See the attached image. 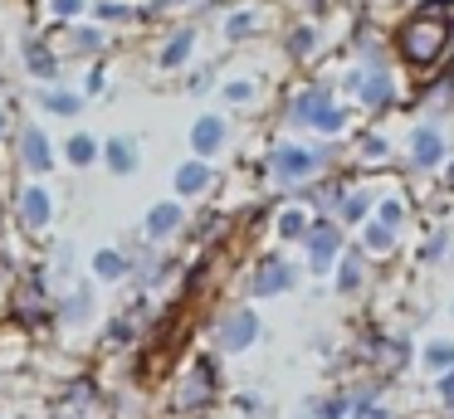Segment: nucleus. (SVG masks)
Instances as JSON below:
<instances>
[{
    "mask_svg": "<svg viewBox=\"0 0 454 419\" xmlns=\"http://www.w3.org/2000/svg\"><path fill=\"white\" fill-rule=\"evenodd\" d=\"M333 107V88L327 83H308V88H298L294 97H288V122L294 127H317V117Z\"/></svg>",
    "mask_w": 454,
    "mask_h": 419,
    "instance_id": "nucleus-7",
    "label": "nucleus"
},
{
    "mask_svg": "<svg viewBox=\"0 0 454 419\" xmlns=\"http://www.w3.org/2000/svg\"><path fill=\"white\" fill-rule=\"evenodd\" d=\"M444 151H450V146H444V132L434 122H420L411 132V166L415 171H434V166L444 161Z\"/></svg>",
    "mask_w": 454,
    "mask_h": 419,
    "instance_id": "nucleus-9",
    "label": "nucleus"
},
{
    "mask_svg": "<svg viewBox=\"0 0 454 419\" xmlns=\"http://www.w3.org/2000/svg\"><path fill=\"white\" fill-rule=\"evenodd\" d=\"M69 419H83V415H69Z\"/></svg>",
    "mask_w": 454,
    "mask_h": 419,
    "instance_id": "nucleus-46",
    "label": "nucleus"
},
{
    "mask_svg": "<svg viewBox=\"0 0 454 419\" xmlns=\"http://www.w3.org/2000/svg\"><path fill=\"white\" fill-rule=\"evenodd\" d=\"M401 220H405V205H401V200H386V205H381V224H391V229H395Z\"/></svg>",
    "mask_w": 454,
    "mask_h": 419,
    "instance_id": "nucleus-36",
    "label": "nucleus"
},
{
    "mask_svg": "<svg viewBox=\"0 0 454 419\" xmlns=\"http://www.w3.org/2000/svg\"><path fill=\"white\" fill-rule=\"evenodd\" d=\"M132 337H137V317H132V312H122V317L108 322V331H103V346L122 351V346H132Z\"/></svg>",
    "mask_w": 454,
    "mask_h": 419,
    "instance_id": "nucleus-22",
    "label": "nucleus"
},
{
    "mask_svg": "<svg viewBox=\"0 0 454 419\" xmlns=\"http://www.w3.org/2000/svg\"><path fill=\"white\" fill-rule=\"evenodd\" d=\"M303 419H317V415H303Z\"/></svg>",
    "mask_w": 454,
    "mask_h": 419,
    "instance_id": "nucleus-45",
    "label": "nucleus"
},
{
    "mask_svg": "<svg viewBox=\"0 0 454 419\" xmlns=\"http://www.w3.org/2000/svg\"><path fill=\"white\" fill-rule=\"evenodd\" d=\"M308 268L313 273H333V259L342 253V229H337L327 214H317L313 224H308Z\"/></svg>",
    "mask_w": 454,
    "mask_h": 419,
    "instance_id": "nucleus-4",
    "label": "nucleus"
},
{
    "mask_svg": "<svg viewBox=\"0 0 454 419\" xmlns=\"http://www.w3.org/2000/svg\"><path fill=\"white\" fill-rule=\"evenodd\" d=\"M342 122H347V113H342V107L333 103V107H327L323 117H317V132H333V136H337V132H342Z\"/></svg>",
    "mask_w": 454,
    "mask_h": 419,
    "instance_id": "nucleus-34",
    "label": "nucleus"
},
{
    "mask_svg": "<svg viewBox=\"0 0 454 419\" xmlns=\"http://www.w3.org/2000/svg\"><path fill=\"white\" fill-rule=\"evenodd\" d=\"M294 283H298V268L288 259H278V253L259 259L254 273H249V292H254V298H278V292H288Z\"/></svg>",
    "mask_w": 454,
    "mask_h": 419,
    "instance_id": "nucleus-5",
    "label": "nucleus"
},
{
    "mask_svg": "<svg viewBox=\"0 0 454 419\" xmlns=\"http://www.w3.org/2000/svg\"><path fill=\"white\" fill-rule=\"evenodd\" d=\"M249 97H254V83H249V78H230L225 83V103H249Z\"/></svg>",
    "mask_w": 454,
    "mask_h": 419,
    "instance_id": "nucleus-33",
    "label": "nucleus"
},
{
    "mask_svg": "<svg viewBox=\"0 0 454 419\" xmlns=\"http://www.w3.org/2000/svg\"><path fill=\"white\" fill-rule=\"evenodd\" d=\"M210 181H215V171H210V161H200V156L181 161L176 175H171V185H176V200H196V195H206Z\"/></svg>",
    "mask_w": 454,
    "mask_h": 419,
    "instance_id": "nucleus-14",
    "label": "nucleus"
},
{
    "mask_svg": "<svg viewBox=\"0 0 454 419\" xmlns=\"http://www.w3.org/2000/svg\"><path fill=\"white\" fill-rule=\"evenodd\" d=\"M40 107H44V113H54V117H74V113H83V93H69V88H44Z\"/></svg>",
    "mask_w": 454,
    "mask_h": 419,
    "instance_id": "nucleus-21",
    "label": "nucleus"
},
{
    "mask_svg": "<svg viewBox=\"0 0 454 419\" xmlns=\"http://www.w3.org/2000/svg\"><path fill=\"white\" fill-rule=\"evenodd\" d=\"M93 278H98V283L132 278V259L122 249H98V253H93Z\"/></svg>",
    "mask_w": 454,
    "mask_h": 419,
    "instance_id": "nucleus-19",
    "label": "nucleus"
},
{
    "mask_svg": "<svg viewBox=\"0 0 454 419\" xmlns=\"http://www.w3.org/2000/svg\"><path fill=\"white\" fill-rule=\"evenodd\" d=\"M362 419H391V409H376V405H372V409H366Z\"/></svg>",
    "mask_w": 454,
    "mask_h": 419,
    "instance_id": "nucleus-42",
    "label": "nucleus"
},
{
    "mask_svg": "<svg viewBox=\"0 0 454 419\" xmlns=\"http://www.w3.org/2000/svg\"><path fill=\"white\" fill-rule=\"evenodd\" d=\"M337 156V146H298V142H284L269 151L264 171L274 185H284V190H298L303 181H313L317 171H327V161Z\"/></svg>",
    "mask_w": 454,
    "mask_h": 419,
    "instance_id": "nucleus-2",
    "label": "nucleus"
},
{
    "mask_svg": "<svg viewBox=\"0 0 454 419\" xmlns=\"http://www.w3.org/2000/svg\"><path fill=\"white\" fill-rule=\"evenodd\" d=\"M434 390H440V400H454V370H444L440 385H434Z\"/></svg>",
    "mask_w": 454,
    "mask_h": 419,
    "instance_id": "nucleus-40",
    "label": "nucleus"
},
{
    "mask_svg": "<svg viewBox=\"0 0 454 419\" xmlns=\"http://www.w3.org/2000/svg\"><path fill=\"white\" fill-rule=\"evenodd\" d=\"M93 15H98L103 25H132V19H142V10L122 5V0H98V5H93Z\"/></svg>",
    "mask_w": 454,
    "mask_h": 419,
    "instance_id": "nucleus-25",
    "label": "nucleus"
},
{
    "mask_svg": "<svg viewBox=\"0 0 454 419\" xmlns=\"http://www.w3.org/2000/svg\"><path fill=\"white\" fill-rule=\"evenodd\" d=\"M186 0H152L147 10H142V19H152V15H171V10H181Z\"/></svg>",
    "mask_w": 454,
    "mask_h": 419,
    "instance_id": "nucleus-37",
    "label": "nucleus"
},
{
    "mask_svg": "<svg viewBox=\"0 0 454 419\" xmlns=\"http://www.w3.org/2000/svg\"><path fill=\"white\" fill-rule=\"evenodd\" d=\"M440 15H444V0H430V5H425L420 15L405 25L401 49H405V58H411L415 68H430V64H440V54H450L454 29L440 25Z\"/></svg>",
    "mask_w": 454,
    "mask_h": 419,
    "instance_id": "nucleus-1",
    "label": "nucleus"
},
{
    "mask_svg": "<svg viewBox=\"0 0 454 419\" xmlns=\"http://www.w3.org/2000/svg\"><path fill=\"white\" fill-rule=\"evenodd\" d=\"M20 161H25V171H30L35 181L54 171V146H50V136H44L35 122L20 127Z\"/></svg>",
    "mask_w": 454,
    "mask_h": 419,
    "instance_id": "nucleus-10",
    "label": "nucleus"
},
{
    "mask_svg": "<svg viewBox=\"0 0 454 419\" xmlns=\"http://www.w3.org/2000/svg\"><path fill=\"white\" fill-rule=\"evenodd\" d=\"M15 210H20V224H25L30 234H44V229H50V220H54V195H50V185H44V181L20 185V200H15Z\"/></svg>",
    "mask_w": 454,
    "mask_h": 419,
    "instance_id": "nucleus-6",
    "label": "nucleus"
},
{
    "mask_svg": "<svg viewBox=\"0 0 454 419\" xmlns=\"http://www.w3.org/2000/svg\"><path fill=\"white\" fill-rule=\"evenodd\" d=\"M362 156H366V161H386V142H381V136H366Z\"/></svg>",
    "mask_w": 454,
    "mask_h": 419,
    "instance_id": "nucleus-38",
    "label": "nucleus"
},
{
    "mask_svg": "<svg viewBox=\"0 0 454 419\" xmlns=\"http://www.w3.org/2000/svg\"><path fill=\"white\" fill-rule=\"evenodd\" d=\"M230 142V122L220 113H200L196 122H191V151L200 156V161H210V156H220Z\"/></svg>",
    "mask_w": 454,
    "mask_h": 419,
    "instance_id": "nucleus-8",
    "label": "nucleus"
},
{
    "mask_svg": "<svg viewBox=\"0 0 454 419\" xmlns=\"http://www.w3.org/2000/svg\"><path fill=\"white\" fill-rule=\"evenodd\" d=\"M259 341V312L254 307H230L215 322V346L220 351H249Z\"/></svg>",
    "mask_w": 454,
    "mask_h": 419,
    "instance_id": "nucleus-3",
    "label": "nucleus"
},
{
    "mask_svg": "<svg viewBox=\"0 0 454 419\" xmlns=\"http://www.w3.org/2000/svg\"><path fill=\"white\" fill-rule=\"evenodd\" d=\"M425 366L430 370H454V341H430V346H425Z\"/></svg>",
    "mask_w": 454,
    "mask_h": 419,
    "instance_id": "nucleus-28",
    "label": "nucleus"
},
{
    "mask_svg": "<svg viewBox=\"0 0 454 419\" xmlns=\"http://www.w3.org/2000/svg\"><path fill=\"white\" fill-rule=\"evenodd\" d=\"M254 29H259V10H235L225 19V39H249Z\"/></svg>",
    "mask_w": 454,
    "mask_h": 419,
    "instance_id": "nucleus-27",
    "label": "nucleus"
},
{
    "mask_svg": "<svg viewBox=\"0 0 454 419\" xmlns=\"http://www.w3.org/2000/svg\"><path fill=\"white\" fill-rule=\"evenodd\" d=\"M366 200H372V195H366V190L347 195V200L337 205V220H347V224H352V220H362V214H366Z\"/></svg>",
    "mask_w": 454,
    "mask_h": 419,
    "instance_id": "nucleus-31",
    "label": "nucleus"
},
{
    "mask_svg": "<svg viewBox=\"0 0 454 419\" xmlns=\"http://www.w3.org/2000/svg\"><path fill=\"white\" fill-rule=\"evenodd\" d=\"M210 83H215V74H210V68H200V74H191V78H186V88H191V93H206Z\"/></svg>",
    "mask_w": 454,
    "mask_h": 419,
    "instance_id": "nucleus-39",
    "label": "nucleus"
},
{
    "mask_svg": "<svg viewBox=\"0 0 454 419\" xmlns=\"http://www.w3.org/2000/svg\"><path fill=\"white\" fill-rule=\"evenodd\" d=\"M215 361H210V356H200L196 361V370H191V380H186V390H181V395H176V405L181 409H196V405H206V400L210 395H215Z\"/></svg>",
    "mask_w": 454,
    "mask_h": 419,
    "instance_id": "nucleus-15",
    "label": "nucleus"
},
{
    "mask_svg": "<svg viewBox=\"0 0 454 419\" xmlns=\"http://www.w3.org/2000/svg\"><path fill=\"white\" fill-rule=\"evenodd\" d=\"M64 161H69L74 171H89L93 161H103V146L93 142L89 132H74L69 142H64Z\"/></svg>",
    "mask_w": 454,
    "mask_h": 419,
    "instance_id": "nucleus-20",
    "label": "nucleus"
},
{
    "mask_svg": "<svg viewBox=\"0 0 454 419\" xmlns=\"http://www.w3.org/2000/svg\"><path fill=\"white\" fill-rule=\"evenodd\" d=\"M450 181H454V166H450Z\"/></svg>",
    "mask_w": 454,
    "mask_h": 419,
    "instance_id": "nucleus-44",
    "label": "nucleus"
},
{
    "mask_svg": "<svg viewBox=\"0 0 454 419\" xmlns=\"http://www.w3.org/2000/svg\"><path fill=\"white\" fill-rule=\"evenodd\" d=\"M356 93H362L366 113H386V107L395 103V83H391V68H386V64H372V74H362V83H356Z\"/></svg>",
    "mask_w": 454,
    "mask_h": 419,
    "instance_id": "nucleus-13",
    "label": "nucleus"
},
{
    "mask_svg": "<svg viewBox=\"0 0 454 419\" xmlns=\"http://www.w3.org/2000/svg\"><path fill=\"white\" fill-rule=\"evenodd\" d=\"M103 166L113 175H132L142 166V151H137V136H108L103 142Z\"/></svg>",
    "mask_w": 454,
    "mask_h": 419,
    "instance_id": "nucleus-16",
    "label": "nucleus"
},
{
    "mask_svg": "<svg viewBox=\"0 0 454 419\" xmlns=\"http://www.w3.org/2000/svg\"><path fill=\"white\" fill-rule=\"evenodd\" d=\"M313 49H317V29L313 25H298L294 35H288V54H294V58H308Z\"/></svg>",
    "mask_w": 454,
    "mask_h": 419,
    "instance_id": "nucleus-30",
    "label": "nucleus"
},
{
    "mask_svg": "<svg viewBox=\"0 0 454 419\" xmlns=\"http://www.w3.org/2000/svg\"><path fill=\"white\" fill-rule=\"evenodd\" d=\"M103 83H108V78H103V68H93V74H89V93H103Z\"/></svg>",
    "mask_w": 454,
    "mask_h": 419,
    "instance_id": "nucleus-41",
    "label": "nucleus"
},
{
    "mask_svg": "<svg viewBox=\"0 0 454 419\" xmlns=\"http://www.w3.org/2000/svg\"><path fill=\"white\" fill-rule=\"evenodd\" d=\"M181 224H186L181 200H161V205H152L147 220H142V239H147V244H161V239H171V234H181Z\"/></svg>",
    "mask_w": 454,
    "mask_h": 419,
    "instance_id": "nucleus-11",
    "label": "nucleus"
},
{
    "mask_svg": "<svg viewBox=\"0 0 454 419\" xmlns=\"http://www.w3.org/2000/svg\"><path fill=\"white\" fill-rule=\"evenodd\" d=\"M391 244H395V229H391V224H381V220H376V224H366V229H362V249L386 253Z\"/></svg>",
    "mask_w": 454,
    "mask_h": 419,
    "instance_id": "nucleus-26",
    "label": "nucleus"
},
{
    "mask_svg": "<svg viewBox=\"0 0 454 419\" xmlns=\"http://www.w3.org/2000/svg\"><path fill=\"white\" fill-rule=\"evenodd\" d=\"M69 44H74V54H103V49L113 44L108 39V29H69Z\"/></svg>",
    "mask_w": 454,
    "mask_h": 419,
    "instance_id": "nucleus-23",
    "label": "nucleus"
},
{
    "mask_svg": "<svg viewBox=\"0 0 454 419\" xmlns=\"http://www.w3.org/2000/svg\"><path fill=\"white\" fill-rule=\"evenodd\" d=\"M444 249H450V229H440L430 244H425V263H434V259H444Z\"/></svg>",
    "mask_w": 454,
    "mask_h": 419,
    "instance_id": "nucleus-35",
    "label": "nucleus"
},
{
    "mask_svg": "<svg viewBox=\"0 0 454 419\" xmlns=\"http://www.w3.org/2000/svg\"><path fill=\"white\" fill-rule=\"evenodd\" d=\"M362 288V253H342V263H337V292H356Z\"/></svg>",
    "mask_w": 454,
    "mask_h": 419,
    "instance_id": "nucleus-24",
    "label": "nucleus"
},
{
    "mask_svg": "<svg viewBox=\"0 0 454 419\" xmlns=\"http://www.w3.org/2000/svg\"><path fill=\"white\" fill-rule=\"evenodd\" d=\"M89 10V0H50V15L54 19H79Z\"/></svg>",
    "mask_w": 454,
    "mask_h": 419,
    "instance_id": "nucleus-32",
    "label": "nucleus"
},
{
    "mask_svg": "<svg viewBox=\"0 0 454 419\" xmlns=\"http://www.w3.org/2000/svg\"><path fill=\"white\" fill-rule=\"evenodd\" d=\"M54 312H59L64 327H83V322L98 312V302H93V288H89V283H83V288H69V292L59 298V307H54Z\"/></svg>",
    "mask_w": 454,
    "mask_h": 419,
    "instance_id": "nucleus-17",
    "label": "nucleus"
},
{
    "mask_svg": "<svg viewBox=\"0 0 454 419\" xmlns=\"http://www.w3.org/2000/svg\"><path fill=\"white\" fill-rule=\"evenodd\" d=\"M20 54H25V74H30V78H40V83H50V88L59 83V54L50 49V39L25 35Z\"/></svg>",
    "mask_w": 454,
    "mask_h": 419,
    "instance_id": "nucleus-12",
    "label": "nucleus"
},
{
    "mask_svg": "<svg viewBox=\"0 0 454 419\" xmlns=\"http://www.w3.org/2000/svg\"><path fill=\"white\" fill-rule=\"evenodd\" d=\"M191 49H196V29H176V35L157 49V68H167V74H171V68H186Z\"/></svg>",
    "mask_w": 454,
    "mask_h": 419,
    "instance_id": "nucleus-18",
    "label": "nucleus"
},
{
    "mask_svg": "<svg viewBox=\"0 0 454 419\" xmlns=\"http://www.w3.org/2000/svg\"><path fill=\"white\" fill-rule=\"evenodd\" d=\"M308 224H313V220H308L303 210H284V214H278V234H284V239H308Z\"/></svg>",
    "mask_w": 454,
    "mask_h": 419,
    "instance_id": "nucleus-29",
    "label": "nucleus"
},
{
    "mask_svg": "<svg viewBox=\"0 0 454 419\" xmlns=\"http://www.w3.org/2000/svg\"><path fill=\"white\" fill-rule=\"evenodd\" d=\"M0 132H5V117H0Z\"/></svg>",
    "mask_w": 454,
    "mask_h": 419,
    "instance_id": "nucleus-43",
    "label": "nucleus"
}]
</instances>
